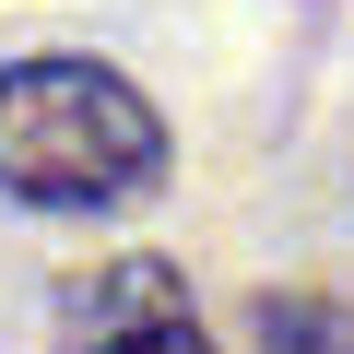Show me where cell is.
Segmentation results:
<instances>
[{
	"label": "cell",
	"instance_id": "1",
	"mask_svg": "<svg viewBox=\"0 0 354 354\" xmlns=\"http://www.w3.org/2000/svg\"><path fill=\"white\" fill-rule=\"evenodd\" d=\"M165 177V130L153 106L95 71V59H24L0 71V189L36 201V213H106V201H142Z\"/></svg>",
	"mask_w": 354,
	"mask_h": 354
},
{
	"label": "cell",
	"instance_id": "2",
	"mask_svg": "<svg viewBox=\"0 0 354 354\" xmlns=\"http://www.w3.org/2000/svg\"><path fill=\"white\" fill-rule=\"evenodd\" d=\"M95 307H106V354H213L189 319H177V283H165L153 260H130Z\"/></svg>",
	"mask_w": 354,
	"mask_h": 354
},
{
	"label": "cell",
	"instance_id": "3",
	"mask_svg": "<svg viewBox=\"0 0 354 354\" xmlns=\"http://www.w3.org/2000/svg\"><path fill=\"white\" fill-rule=\"evenodd\" d=\"M260 330H272V354H354V330H342L330 307H307V295H272Z\"/></svg>",
	"mask_w": 354,
	"mask_h": 354
}]
</instances>
